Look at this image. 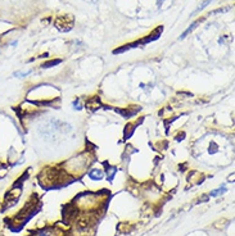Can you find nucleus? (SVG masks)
Wrapping results in <instances>:
<instances>
[{
    "label": "nucleus",
    "mask_w": 235,
    "mask_h": 236,
    "mask_svg": "<svg viewBox=\"0 0 235 236\" xmlns=\"http://www.w3.org/2000/svg\"><path fill=\"white\" fill-rule=\"evenodd\" d=\"M55 27H57L62 32H67V31L72 30L73 27V17L71 14H63L58 16L55 20Z\"/></svg>",
    "instance_id": "1"
},
{
    "label": "nucleus",
    "mask_w": 235,
    "mask_h": 236,
    "mask_svg": "<svg viewBox=\"0 0 235 236\" xmlns=\"http://www.w3.org/2000/svg\"><path fill=\"white\" fill-rule=\"evenodd\" d=\"M136 45H140V42H139V41H136V42H132V44L123 45L122 48H118V49H116V50H113V54H120V53H123V52L128 50V49H132V48H135Z\"/></svg>",
    "instance_id": "2"
},
{
    "label": "nucleus",
    "mask_w": 235,
    "mask_h": 236,
    "mask_svg": "<svg viewBox=\"0 0 235 236\" xmlns=\"http://www.w3.org/2000/svg\"><path fill=\"white\" fill-rule=\"evenodd\" d=\"M103 176H104V173L100 170H91L89 172V177L91 180H102Z\"/></svg>",
    "instance_id": "3"
},
{
    "label": "nucleus",
    "mask_w": 235,
    "mask_h": 236,
    "mask_svg": "<svg viewBox=\"0 0 235 236\" xmlns=\"http://www.w3.org/2000/svg\"><path fill=\"white\" fill-rule=\"evenodd\" d=\"M86 107H88L89 109H91V110L98 109V107H99V99L98 98H91L90 100L86 103Z\"/></svg>",
    "instance_id": "4"
},
{
    "label": "nucleus",
    "mask_w": 235,
    "mask_h": 236,
    "mask_svg": "<svg viewBox=\"0 0 235 236\" xmlns=\"http://www.w3.org/2000/svg\"><path fill=\"white\" fill-rule=\"evenodd\" d=\"M201 21H202V20L197 21V22H194V23H191V26H190V27H189L186 31H184V32H183V35L180 36V39H181V40H183V39H185V37H186V36H188V35L191 32V31H193V30H195V28L198 27V24L201 23Z\"/></svg>",
    "instance_id": "5"
},
{
    "label": "nucleus",
    "mask_w": 235,
    "mask_h": 236,
    "mask_svg": "<svg viewBox=\"0 0 235 236\" xmlns=\"http://www.w3.org/2000/svg\"><path fill=\"white\" fill-rule=\"evenodd\" d=\"M76 225H77V228L78 230L84 231V230H88V227L90 226V223H89V221L86 220V218H82V220H78Z\"/></svg>",
    "instance_id": "6"
},
{
    "label": "nucleus",
    "mask_w": 235,
    "mask_h": 236,
    "mask_svg": "<svg viewBox=\"0 0 235 236\" xmlns=\"http://www.w3.org/2000/svg\"><path fill=\"white\" fill-rule=\"evenodd\" d=\"M60 62H62L60 59H53V60H49V62H46V63H44L41 67H42V68H50V67H53V66L59 64Z\"/></svg>",
    "instance_id": "7"
},
{
    "label": "nucleus",
    "mask_w": 235,
    "mask_h": 236,
    "mask_svg": "<svg viewBox=\"0 0 235 236\" xmlns=\"http://www.w3.org/2000/svg\"><path fill=\"white\" fill-rule=\"evenodd\" d=\"M30 73H31V70H28V71H22V72H14V73H13V76H14V77H20V78H22V77L28 76Z\"/></svg>",
    "instance_id": "8"
},
{
    "label": "nucleus",
    "mask_w": 235,
    "mask_h": 236,
    "mask_svg": "<svg viewBox=\"0 0 235 236\" xmlns=\"http://www.w3.org/2000/svg\"><path fill=\"white\" fill-rule=\"evenodd\" d=\"M227 10H230V7H227V8H220V9H216V10H213V12H211V13H209V16H212V14H217V13H225V12H227Z\"/></svg>",
    "instance_id": "9"
},
{
    "label": "nucleus",
    "mask_w": 235,
    "mask_h": 236,
    "mask_svg": "<svg viewBox=\"0 0 235 236\" xmlns=\"http://www.w3.org/2000/svg\"><path fill=\"white\" fill-rule=\"evenodd\" d=\"M211 2H212V0H207V2H204V3H203V4L201 5L199 8L197 9V12H199V10H202V9H204V8L207 7V4H209V3H211Z\"/></svg>",
    "instance_id": "10"
}]
</instances>
